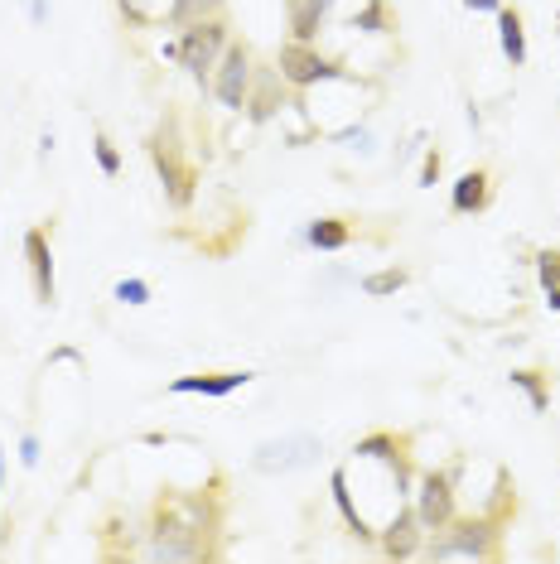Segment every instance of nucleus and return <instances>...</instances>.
Wrapping results in <instances>:
<instances>
[{"instance_id": "nucleus-6", "label": "nucleus", "mask_w": 560, "mask_h": 564, "mask_svg": "<svg viewBox=\"0 0 560 564\" xmlns=\"http://www.w3.org/2000/svg\"><path fill=\"white\" fill-rule=\"evenodd\" d=\"M454 468L449 473H425L420 478V492H416V516L425 531H445L454 521Z\"/></svg>"}, {"instance_id": "nucleus-4", "label": "nucleus", "mask_w": 560, "mask_h": 564, "mask_svg": "<svg viewBox=\"0 0 560 564\" xmlns=\"http://www.w3.org/2000/svg\"><path fill=\"white\" fill-rule=\"evenodd\" d=\"M213 92L227 111H242L252 102V49L247 44H227V54L213 68Z\"/></svg>"}, {"instance_id": "nucleus-24", "label": "nucleus", "mask_w": 560, "mask_h": 564, "mask_svg": "<svg viewBox=\"0 0 560 564\" xmlns=\"http://www.w3.org/2000/svg\"><path fill=\"white\" fill-rule=\"evenodd\" d=\"M435 179H440V155H425V164H420V184L430 188Z\"/></svg>"}, {"instance_id": "nucleus-13", "label": "nucleus", "mask_w": 560, "mask_h": 564, "mask_svg": "<svg viewBox=\"0 0 560 564\" xmlns=\"http://www.w3.org/2000/svg\"><path fill=\"white\" fill-rule=\"evenodd\" d=\"M498 39H503V54L512 68H522L527 63V34H522V10L512 5V10H498Z\"/></svg>"}, {"instance_id": "nucleus-5", "label": "nucleus", "mask_w": 560, "mask_h": 564, "mask_svg": "<svg viewBox=\"0 0 560 564\" xmlns=\"http://www.w3.org/2000/svg\"><path fill=\"white\" fill-rule=\"evenodd\" d=\"M276 73L290 82V87H314V82H329V78H348V73H343L338 63H329V58L319 54L314 44H300V39L280 49Z\"/></svg>"}, {"instance_id": "nucleus-21", "label": "nucleus", "mask_w": 560, "mask_h": 564, "mask_svg": "<svg viewBox=\"0 0 560 564\" xmlns=\"http://www.w3.org/2000/svg\"><path fill=\"white\" fill-rule=\"evenodd\" d=\"M92 145H97V164H102V174H107V179H116V174H121V155H116V145L107 140V135H97Z\"/></svg>"}, {"instance_id": "nucleus-7", "label": "nucleus", "mask_w": 560, "mask_h": 564, "mask_svg": "<svg viewBox=\"0 0 560 564\" xmlns=\"http://www.w3.org/2000/svg\"><path fill=\"white\" fill-rule=\"evenodd\" d=\"M150 160H155V169H160V179H165V188H169V203H174V208H189V203H194V169H184L179 145H165V135H155Z\"/></svg>"}, {"instance_id": "nucleus-20", "label": "nucleus", "mask_w": 560, "mask_h": 564, "mask_svg": "<svg viewBox=\"0 0 560 564\" xmlns=\"http://www.w3.org/2000/svg\"><path fill=\"white\" fill-rule=\"evenodd\" d=\"M512 386H522V391H527V401H532L536 415H541V410L551 405V391H546L541 372H512Z\"/></svg>"}, {"instance_id": "nucleus-17", "label": "nucleus", "mask_w": 560, "mask_h": 564, "mask_svg": "<svg viewBox=\"0 0 560 564\" xmlns=\"http://www.w3.org/2000/svg\"><path fill=\"white\" fill-rule=\"evenodd\" d=\"M227 0H174L169 25H198V20H218Z\"/></svg>"}, {"instance_id": "nucleus-16", "label": "nucleus", "mask_w": 560, "mask_h": 564, "mask_svg": "<svg viewBox=\"0 0 560 564\" xmlns=\"http://www.w3.org/2000/svg\"><path fill=\"white\" fill-rule=\"evenodd\" d=\"M329 487H334V502H338V511H343V521L353 526V536H363V540H372L377 531L363 521V511L353 507V492H348V473L343 468H334V478H329Z\"/></svg>"}, {"instance_id": "nucleus-10", "label": "nucleus", "mask_w": 560, "mask_h": 564, "mask_svg": "<svg viewBox=\"0 0 560 564\" xmlns=\"http://www.w3.org/2000/svg\"><path fill=\"white\" fill-rule=\"evenodd\" d=\"M382 550H387L392 560H406V555H416V550H420V516H416V507L396 511V521L387 526V536H382Z\"/></svg>"}, {"instance_id": "nucleus-3", "label": "nucleus", "mask_w": 560, "mask_h": 564, "mask_svg": "<svg viewBox=\"0 0 560 564\" xmlns=\"http://www.w3.org/2000/svg\"><path fill=\"white\" fill-rule=\"evenodd\" d=\"M435 560H493L498 555V521L478 516V521H459L445 540L430 545Z\"/></svg>"}, {"instance_id": "nucleus-25", "label": "nucleus", "mask_w": 560, "mask_h": 564, "mask_svg": "<svg viewBox=\"0 0 560 564\" xmlns=\"http://www.w3.org/2000/svg\"><path fill=\"white\" fill-rule=\"evenodd\" d=\"M25 10H29V20H34V25H44V20H49V0H25Z\"/></svg>"}, {"instance_id": "nucleus-26", "label": "nucleus", "mask_w": 560, "mask_h": 564, "mask_svg": "<svg viewBox=\"0 0 560 564\" xmlns=\"http://www.w3.org/2000/svg\"><path fill=\"white\" fill-rule=\"evenodd\" d=\"M20 458H25V463H34V458H39V439H34V434H29L25 444H20Z\"/></svg>"}, {"instance_id": "nucleus-22", "label": "nucleus", "mask_w": 560, "mask_h": 564, "mask_svg": "<svg viewBox=\"0 0 560 564\" xmlns=\"http://www.w3.org/2000/svg\"><path fill=\"white\" fill-rule=\"evenodd\" d=\"M536 275H541V285H546V290L560 285V251H541V256H536Z\"/></svg>"}, {"instance_id": "nucleus-9", "label": "nucleus", "mask_w": 560, "mask_h": 564, "mask_svg": "<svg viewBox=\"0 0 560 564\" xmlns=\"http://www.w3.org/2000/svg\"><path fill=\"white\" fill-rule=\"evenodd\" d=\"M252 372H218V376H179L169 391L174 396H232L237 386H247Z\"/></svg>"}, {"instance_id": "nucleus-15", "label": "nucleus", "mask_w": 560, "mask_h": 564, "mask_svg": "<svg viewBox=\"0 0 560 564\" xmlns=\"http://www.w3.org/2000/svg\"><path fill=\"white\" fill-rule=\"evenodd\" d=\"M401 449H406V444H401L396 434H372V439H358V449H353V454H358V458H387V463L396 468V478L406 483V463H401Z\"/></svg>"}, {"instance_id": "nucleus-12", "label": "nucleus", "mask_w": 560, "mask_h": 564, "mask_svg": "<svg viewBox=\"0 0 560 564\" xmlns=\"http://www.w3.org/2000/svg\"><path fill=\"white\" fill-rule=\"evenodd\" d=\"M454 213H483L488 208V174L483 169H469V174H459V184H454Z\"/></svg>"}, {"instance_id": "nucleus-28", "label": "nucleus", "mask_w": 560, "mask_h": 564, "mask_svg": "<svg viewBox=\"0 0 560 564\" xmlns=\"http://www.w3.org/2000/svg\"><path fill=\"white\" fill-rule=\"evenodd\" d=\"M546 304H551V309L560 314V285H551V290H546Z\"/></svg>"}, {"instance_id": "nucleus-27", "label": "nucleus", "mask_w": 560, "mask_h": 564, "mask_svg": "<svg viewBox=\"0 0 560 564\" xmlns=\"http://www.w3.org/2000/svg\"><path fill=\"white\" fill-rule=\"evenodd\" d=\"M464 5H469V10H493V15L503 10V0H464Z\"/></svg>"}, {"instance_id": "nucleus-18", "label": "nucleus", "mask_w": 560, "mask_h": 564, "mask_svg": "<svg viewBox=\"0 0 560 564\" xmlns=\"http://www.w3.org/2000/svg\"><path fill=\"white\" fill-rule=\"evenodd\" d=\"M406 270L401 266H387V270H372V275H363V290L372 299H387V295H396V290H406Z\"/></svg>"}, {"instance_id": "nucleus-19", "label": "nucleus", "mask_w": 560, "mask_h": 564, "mask_svg": "<svg viewBox=\"0 0 560 564\" xmlns=\"http://www.w3.org/2000/svg\"><path fill=\"white\" fill-rule=\"evenodd\" d=\"M353 29H367V34H392L396 20H392V10H387V0H367L363 10L353 15Z\"/></svg>"}, {"instance_id": "nucleus-11", "label": "nucleus", "mask_w": 560, "mask_h": 564, "mask_svg": "<svg viewBox=\"0 0 560 564\" xmlns=\"http://www.w3.org/2000/svg\"><path fill=\"white\" fill-rule=\"evenodd\" d=\"M329 5H334V0H285V10H290V34H295L300 44H314L324 15H329Z\"/></svg>"}, {"instance_id": "nucleus-1", "label": "nucleus", "mask_w": 560, "mask_h": 564, "mask_svg": "<svg viewBox=\"0 0 560 564\" xmlns=\"http://www.w3.org/2000/svg\"><path fill=\"white\" fill-rule=\"evenodd\" d=\"M324 454V439L314 434H280V439H261L252 449V468L266 473V478H280V473H300L314 458Z\"/></svg>"}, {"instance_id": "nucleus-14", "label": "nucleus", "mask_w": 560, "mask_h": 564, "mask_svg": "<svg viewBox=\"0 0 560 564\" xmlns=\"http://www.w3.org/2000/svg\"><path fill=\"white\" fill-rule=\"evenodd\" d=\"M305 242L319 246V251H343V246L353 242V227L343 217H319V222H309Z\"/></svg>"}, {"instance_id": "nucleus-29", "label": "nucleus", "mask_w": 560, "mask_h": 564, "mask_svg": "<svg viewBox=\"0 0 560 564\" xmlns=\"http://www.w3.org/2000/svg\"><path fill=\"white\" fill-rule=\"evenodd\" d=\"M0 492H5V458H0Z\"/></svg>"}, {"instance_id": "nucleus-23", "label": "nucleus", "mask_w": 560, "mask_h": 564, "mask_svg": "<svg viewBox=\"0 0 560 564\" xmlns=\"http://www.w3.org/2000/svg\"><path fill=\"white\" fill-rule=\"evenodd\" d=\"M116 299H121V304H150V285H145V280H121V285H116Z\"/></svg>"}, {"instance_id": "nucleus-2", "label": "nucleus", "mask_w": 560, "mask_h": 564, "mask_svg": "<svg viewBox=\"0 0 560 564\" xmlns=\"http://www.w3.org/2000/svg\"><path fill=\"white\" fill-rule=\"evenodd\" d=\"M227 44H232V39H227L223 15H218V20H198V25H184V39L174 44V58L203 82L213 68H218V58L227 54Z\"/></svg>"}, {"instance_id": "nucleus-8", "label": "nucleus", "mask_w": 560, "mask_h": 564, "mask_svg": "<svg viewBox=\"0 0 560 564\" xmlns=\"http://www.w3.org/2000/svg\"><path fill=\"white\" fill-rule=\"evenodd\" d=\"M25 261H29V280H34V299L39 304H54L58 285H54V251H49V232H25Z\"/></svg>"}]
</instances>
